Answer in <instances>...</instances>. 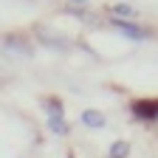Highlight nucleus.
Returning <instances> with one entry per match:
<instances>
[{"label": "nucleus", "instance_id": "f03ea898", "mask_svg": "<svg viewBox=\"0 0 158 158\" xmlns=\"http://www.w3.org/2000/svg\"><path fill=\"white\" fill-rule=\"evenodd\" d=\"M110 26H113V31H118L122 37L133 40V43H144V40H152V31H150V28L133 23V20H124V17H113V23H110Z\"/></svg>", "mask_w": 158, "mask_h": 158}, {"label": "nucleus", "instance_id": "423d86ee", "mask_svg": "<svg viewBox=\"0 0 158 158\" xmlns=\"http://www.w3.org/2000/svg\"><path fill=\"white\" fill-rule=\"evenodd\" d=\"M127 152H130V144L127 141H116L110 147V158H127Z\"/></svg>", "mask_w": 158, "mask_h": 158}, {"label": "nucleus", "instance_id": "39448f33", "mask_svg": "<svg viewBox=\"0 0 158 158\" xmlns=\"http://www.w3.org/2000/svg\"><path fill=\"white\" fill-rule=\"evenodd\" d=\"M82 124H85V127H93V130H102V127L107 124V118L99 113V110H85V113H82Z\"/></svg>", "mask_w": 158, "mask_h": 158}, {"label": "nucleus", "instance_id": "6e6552de", "mask_svg": "<svg viewBox=\"0 0 158 158\" xmlns=\"http://www.w3.org/2000/svg\"><path fill=\"white\" fill-rule=\"evenodd\" d=\"M73 3H85V0H73Z\"/></svg>", "mask_w": 158, "mask_h": 158}, {"label": "nucleus", "instance_id": "7ed1b4c3", "mask_svg": "<svg viewBox=\"0 0 158 158\" xmlns=\"http://www.w3.org/2000/svg\"><path fill=\"white\" fill-rule=\"evenodd\" d=\"M133 116L141 122H158V99H138L133 102Z\"/></svg>", "mask_w": 158, "mask_h": 158}, {"label": "nucleus", "instance_id": "f257e3e1", "mask_svg": "<svg viewBox=\"0 0 158 158\" xmlns=\"http://www.w3.org/2000/svg\"><path fill=\"white\" fill-rule=\"evenodd\" d=\"M43 107H45V113H48V130L56 133V135H68L62 102H59V99H54V96H48V99H43Z\"/></svg>", "mask_w": 158, "mask_h": 158}, {"label": "nucleus", "instance_id": "0eeeda50", "mask_svg": "<svg viewBox=\"0 0 158 158\" xmlns=\"http://www.w3.org/2000/svg\"><path fill=\"white\" fill-rule=\"evenodd\" d=\"M110 14L113 17H133L135 9L133 6H124V3H116V6H110Z\"/></svg>", "mask_w": 158, "mask_h": 158}, {"label": "nucleus", "instance_id": "20e7f679", "mask_svg": "<svg viewBox=\"0 0 158 158\" xmlns=\"http://www.w3.org/2000/svg\"><path fill=\"white\" fill-rule=\"evenodd\" d=\"M3 51H6V54H17V56H31V45H28V40L17 37V34H9V37L3 40Z\"/></svg>", "mask_w": 158, "mask_h": 158}]
</instances>
